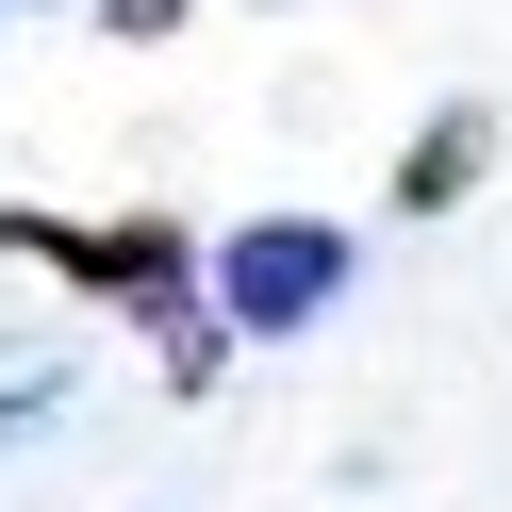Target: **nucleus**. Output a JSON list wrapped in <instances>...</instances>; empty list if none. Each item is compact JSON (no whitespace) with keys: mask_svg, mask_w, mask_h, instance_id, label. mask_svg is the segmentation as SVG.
<instances>
[{"mask_svg":"<svg viewBox=\"0 0 512 512\" xmlns=\"http://www.w3.org/2000/svg\"><path fill=\"white\" fill-rule=\"evenodd\" d=\"M100 17H116V34H182V0H100Z\"/></svg>","mask_w":512,"mask_h":512,"instance_id":"nucleus-4","label":"nucleus"},{"mask_svg":"<svg viewBox=\"0 0 512 512\" xmlns=\"http://www.w3.org/2000/svg\"><path fill=\"white\" fill-rule=\"evenodd\" d=\"M463 182H479V116H430V149L397 166V199L430 215V199H463Z\"/></svg>","mask_w":512,"mask_h":512,"instance_id":"nucleus-3","label":"nucleus"},{"mask_svg":"<svg viewBox=\"0 0 512 512\" xmlns=\"http://www.w3.org/2000/svg\"><path fill=\"white\" fill-rule=\"evenodd\" d=\"M34 248H50L67 281H100V298H133L149 331H182V281H199V265H182V232H149V215H133V232H34ZM182 364H199V331H182Z\"/></svg>","mask_w":512,"mask_h":512,"instance_id":"nucleus-2","label":"nucleus"},{"mask_svg":"<svg viewBox=\"0 0 512 512\" xmlns=\"http://www.w3.org/2000/svg\"><path fill=\"white\" fill-rule=\"evenodd\" d=\"M199 281H215V314H232V331H314V314H331V281H347V232H314V215H248Z\"/></svg>","mask_w":512,"mask_h":512,"instance_id":"nucleus-1","label":"nucleus"}]
</instances>
